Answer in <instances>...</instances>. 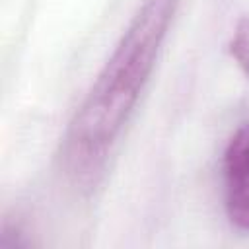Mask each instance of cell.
<instances>
[{
	"label": "cell",
	"mask_w": 249,
	"mask_h": 249,
	"mask_svg": "<svg viewBox=\"0 0 249 249\" xmlns=\"http://www.w3.org/2000/svg\"><path fill=\"white\" fill-rule=\"evenodd\" d=\"M179 0H142L66 130L72 161L95 163L126 124L173 21Z\"/></svg>",
	"instance_id": "1"
},
{
	"label": "cell",
	"mask_w": 249,
	"mask_h": 249,
	"mask_svg": "<svg viewBox=\"0 0 249 249\" xmlns=\"http://www.w3.org/2000/svg\"><path fill=\"white\" fill-rule=\"evenodd\" d=\"M224 204L231 224L249 231V123L237 126L224 150Z\"/></svg>",
	"instance_id": "2"
},
{
	"label": "cell",
	"mask_w": 249,
	"mask_h": 249,
	"mask_svg": "<svg viewBox=\"0 0 249 249\" xmlns=\"http://www.w3.org/2000/svg\"><path fill=\"white\" fill-rule=\"evenodd\" d=\"M228 53L243 70V74L249 78V16L241 18L235 23L233 35L228 45Z\"/></svg>",
	"instance_id": "3"
}]
</instances>
